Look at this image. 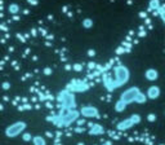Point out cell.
I'll list each match as a JSON object with an SVG mask.
<instances>
[{"instance_id":"e0dca14e","label":"cell","mask_w":165,"mask_h":145,"mask_svg":"<svg viewBox=\"0 0 165 145\" xmlns=\"http://www.w3.org/2000/svg\"><path fill=\"white\" fill-rule=\"evenodd\" d=\"M9 9H11L12 13H16V12L18 11V7H17V5H11V8H9Z\"/></svg>"},{"instance_id":"7c38bea8","label":"cell","mask_w":165,"mask_h":145,"mask_svg":"<svg viewBox=\"0 0 165 145\" xmlns=\"http://www.w3.org/2000/svg\"><path fill=\"white\" fill-rule=\"evenodd\" d=\"M144 76H146L147 80L155 82L159 78V72H157L156 69H148V70H146V72H144Z\"/></svg>"},{"instance_id":"30bf717a","label":"cell","mask_w":165,"mask_h":145,"mask_svg":"<svg viewBox=\"0 0 165 145\" xmlns=\"http://www.w3.org/2000/svg\"><path fill=\"white\" fill-rule=\"evenodd\" d=\"M105 133V127L102 124H92L90 128H89V135L92 136H99V135H103Z\"/></svg>"},{"instance_id":"52a82bcc","label":"cell","mask_w":165,"mask_h":145,"mask_svg":"<svg viewBox=\"0 0 165 145\" xmlns=\"http://www.w3.org/2000/svg\"><path fill=\"white\" fill-rule=\"evenodd\" d=\"M79 112H80V115H82V117H85V118H97L99 115L98 109H97L95 106H93V105L81 106V109L79 110Z\"/></svg>"},{"instance_id":"7a4b0ae2","label":"cell","mask_w":165,"mask_h":145,"mask_svg":"<svg viewBox=\"0 0 165 145\" xmlns=\"http://www.w3.org/2000/svg\"><path fill=\"white\" fill-rule=\"evenodd\" d=\"M120 100L125 103L127 105L132 103H138V104H144L147 101V96L144 95L142 91L137 87H130V88L125 89L120 96Z\"/></svg>"},{"instance_id":"3957f363","label":"cell","mask_w":165,"mask_h":145,"mask_svg":"<svg viewBox=\"0 0 165 145\" xmlns=\"http://www.w3.org/2000/svg\"><path fill=\"white\" fill-rule=\"evenodd\" d=\"M130 78V71L127 66L124 65H119L115 67L114 70V84L115 88H119V87H123L124 84L128 83V80Z\"/></svg>"},{"instance_id":"ac0fdd59","label":"cell","mask_w":165,"mask_h":145,"mask_svg":"<svg viewBox=\"0 0 165 145\" xmlns=\"http://www.w3.org/2000/svg\"><path fill=\"white\" fill-rule=\"evenodd\" d=\"M147 119L150 120V122H154V120L156 119V117H155V114H150L148 117H147Z\"/></svg>"},{"instance_id":"d4e9b609","label":"cell","mask_w":165,"mask_h":145,"mask_svg":"<svg viewBox=\"0 0 165 145\" xmlns=\"http://www.w3.org/2000/svg\"><path fill=\"white\" fill-rule=\"evenodd\" d=\"M160 145H165V144H160Z\"/></svg>"},{"instance_id":"277c9868","label":"cell","mask_w":165,"mask_h":145,"mask_svg":"<svg viewBox=\"0 0 165 145\" xmlns=\"http://www.w3.org/2000/svg\"><path fill=\"white\" fill-rule=\"evenodd\" d=\"M57 100L58 103L62 104V108H66V109H75V95L74 92H71L69 89H63L61 91L57 96Z\"/></svg>"},{"instance_id":"603a6c76","label":"cell","mask_w":165,"mask_h":145,"mask_svg":"<svg viewBox=\"0 0 165 145\" xmlns=\"http://www.w3.org/2000/svg\"><path fill=\"white\" fill-rule=\"evenodd\" d=\"M103 145H114V144H112V141H106Z\"/></svg>"},{"instance_id":"6da1fadb","label":"cell","mask_w":165,"mask_h":145,"mask_svg":"<svg viewBox=\"0 0 165 145\" xmlns=\"http://www.w3.org/2000/svg\"><path fill=\"white\" fill-rule=\"evenodd\" d=\"M80 117V112H77L76 109H66L62 108L61 113L57 115V117L49 118V120H52L53 123L58 127H67L75 122V120Z\"/></svg>"},{"instance_id":"5b68a950","label":"cell","mask_w":165,"mask_h":145,"mask_svg":"<svg viewBox=\"0 0 165 145\" xmlns=\"http://www.w3.org/2000/svg\"><path fill=\"white\" fill-rule=\"evenodd\" d=\"M26 123L23 120H17L12 124H9L8 127L5 128V136L9 139H13V137H17L19 136L21 133H23V131L26 130Z\"/></svg>"},{"instance_id":"cb8c5ba5","label":"cell","mask_w":165,"mask_h":145,"mask_svg":"<svg viewBox=\"0 0 165 145\" xmlns=\"http://www.w3.org/2000/svg\"><path fill=\"white\" fill-rule=\"evenodd\" d=\"M75 69H76V70H81V66H80V65H76Z\"/></svg>"},{"instance_id":"8fae6325","label":"cell","mask_w":165,"mask_h":145,"mask_svg":"<svg viewBox=\"0 0 165 145\" xmlns=\"http://www.w3.org/2000/svg\"><path fill=\"white\" fill-rule=\"evenodd\" d=\"M102 80H103V84H105V88L110 91V92H112L115 88V84H114V79L110 78V76L107 74H103V78H102Z\"/></svg>"},{"instance_id":"ffe728a7","label":"cell","mask_w":165,"mask_h":145,"mask_svg":"<svg viewBox=\"0 0 165 145\" xmlns=\"http://www.w3.org/2000/svg\"><path fill=\"white\" fill-rule=\"evenodd\" d=\"M157 7V0H152L151 3V8H156Z\"/></svg>"},{"instance_id":"9c48e42d","label":"cell","mask_w":165,"mask_h":145,"mask_svg":"<svg viewBox=\"0 0 165 145\" xmlns=\"http://www.w3.org/2000/svg\"><path fill=\"white\" fill-rule=\"evenodd\" d=\"M133 126H135V124L133 123V120L130 119V117H129V118H127V119L120 120V122L118 123V126H116V128H118L119 131H127V130L132 128Z\"/></svg>"},{"instance_id":"5bb4252c","label":"cell","mask_w":165,"mask_h":145,"mask_svg":"<svg viewBox=\"0 0 165 145\" xmlns=\"http://www.w3.org/2000/svg\"><path fill=\"white\" fill-rule=\"evenodd\" d=\"M32 143H34V145H47L45 139L43 136H34L32 137Z\"/></svg>"},{"instance_id":"8992f818","label":"cell","mask_w":165,"mask_h":145,"mask_svg":"<svg viewBox=\"0 0 165 145\" xmlns=\"http://www.w3.org/2000/svg\"><path fill=\"white\" fill-rule=\"evenodd\" d=\"M71 91V92H85L86 89H89V86L85 83L84 80H80V79H72L69 86H67V88Z\"/></svg>"},{"instance_id":"ba28073f","label":"cell","mask_w":165,"mask_h":145,"mask_svg":"<svg viewBox=\"0 0 165 145\" xmlns=\"http://www.w3.org/2000/svg\"><path fill=\"white\" fill-rule=\"evenodd\" d=\"M160 93H161V91H160L159 86H151V87H148V89L146 92V96H147V99H150V100H156L160 96Z\"/></svg>"},{"instance_id":"44dd1931","label":"cell","mask_w":165,"mask_h":145,"mask_svg":"<svg viewBox=\"0 0 165 145\" xmlns=\"http://www.w3.org/2000/svg\"><path fill=\"white\" fill-rule=\"evenodd\" d=\"M3 88H4V89H8V88H9V83H4V84H3Z\"/></svg>"},{"instance_id":"4fadbf2b","label":"cell","mask_w":165,"mask_h":145,"mask_svg":"<svg viewBox=\"0 0 165 145\" xmlns=\"http://www.w3.org/2000/svg\"><path fill=\"white\" fill-rule=\"evenodd\" d=\"M125 109H127V104L123 103L121 100L116 101V104H115V110H116V112H118V113H121V112H124Z\"/></svg>"},{"instance_id":"d6986e66","label":"cell","mask_w":165,"mask_h":145,"mask_svg":"<svg viewBox=\"0 0 165 145\" xmlns=\"http://www.w3.org/2000/svg\"><path fill=\"white\" fill-rule=\"evenodd\" d=\"M84 26H85V27H90V26H92V21H90V20H85V21H84Z\"/></svg>"},{"instance_id":"9a60e30c","label":"cell","mask_w":165,"mask_h":145,"mask_svg":"<svg viewBox=\"0 0 165 145\" xmlns=\"http://www.w3.org/2000/svg\"><path fill=\"white\" fill-rule=\"evenodd\" d=\"M130 119L133 120L134 124H138V123L141 122V115H138V114H133V115H130Z\"/></svg>"},{"instance_id":"2e32d148","label":"cell","mask_w":165,"mask_h":145,"mask_svg":"<svg viewBox=\"0 0 165 145\" xmlns=\"http://www.w3.org/2000/svg\"><path fill=\"white\" fill-rule=\"evenodd\" d=\"M22 139L25 140V141H30V140H32V137H31V135H30V133H23Z\"/></svg>"},{"instance_id":"7402d4cb","label":"cell","mask_w":165,"mask_h":145,"mask_svg":"<svg viewBox=\"0 0 165 145\" xmlns=\"http://www.w3.org/2000/svg\"><path fill=\"white\" fill-rule=\"evenodd\" d=\"M161 18H163V21L165 22V12H161Z\"/></svg>"}]
</instances>
